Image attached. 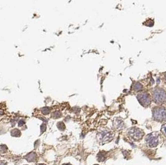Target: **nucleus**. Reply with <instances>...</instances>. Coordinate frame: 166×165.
Listing matches in <instances>:
<instances>
[{
	"label": "nucleus",
	"mask_w": 166,
	"mask_h": 165,
	"mask_svg": "<svg viewBox=\"0 0 166 165\" xmlns=\"http://www.w3.org/2000/svg\"><path fill=\"white\" fill-rule=\"evenodd\" d=\"M141 96V99H140V101L141 103L143 104L144 105H149L150 103V98L149 97V95L146 93H144L143 94L140 95Z\"/></svg>",
	"instance_id": "obj_4"
},
{
	"label": "nucleus",
	"mask_w": 166,
	"mask_h": 165,
	"mask_svg": "<svg viewBox=\"0 0 166 165\" xmlns=\"http://www.w3.org/2000/svg\"><path fill=\"white\" fill-rule=\"evenodd\" d=\"M165 78H166V76H165Z\"/></svg>",
	"instance_id": "obj_6"
},
{
	"label": "nucleus",
	"mask_w": 166,
	"mask_h": 165,
	"mask_svg": "<svg viewBox=\"0 0 166 165\" xmlns=\"http://www.w3.org/2000/svg\"><path fill=\"white\" fill-rule=\"evenodd\" d=\"M153 116L155 120L159 122L166 120V109L163 107H154L153 109Z\"/></svg>",
	"instance_id": "obj_2"
},
{
	"label": "nucleus",
	"mask_w": 166,
	"mask_h": 165,
	"mask_svg": "<svg viewBox=\"0 0 166 165\" xmlns=\"http://www.w3.org/2000/svg\"><path fill=\"white\" fill-rule=\"evenodd\" d=\"M161 132L163 135L166 137V124L162 125V127H161Z\"/></svg>",
	"instance_id": "obj_5"
},
{
	"label": "nucleus",
	"mask_w": 166,
	"mask_h": 165,
	"mask_svg": "<svg viewBox=\"0 0 166 165\" xmlns=\"http://www.w3.org/2000/svg\"><path fill=\"white\" fill-rule=\"evenodd\" d=\"M146 142L148 146L150 147H155L159 143V135L157 133L149 134L146 137Z\"/></svg>",
	"instance_id": "obj_3"
},
{
	"label": "nucleus",
	"mask_w": 166,
	"mask_h": 165,
	"mask_svg": "<svg viewBox=\"0 0 166 165\" xmlns=\"http://www.w3.org/2000/svg\"><path fill=\"white\" fill-rule=\"evenodd\" d=\"M154 102L158 104H160L166 101V92L162 89H156L153 93Z\"/></svg>",
	"instance_id": "obj_1"
}]
</instances>
